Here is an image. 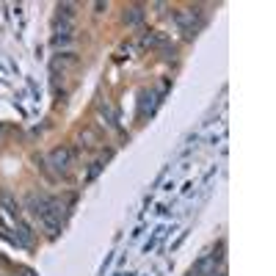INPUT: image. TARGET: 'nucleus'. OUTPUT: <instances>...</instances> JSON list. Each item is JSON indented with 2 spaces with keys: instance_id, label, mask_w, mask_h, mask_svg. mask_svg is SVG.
Returning a JSON list of instances; mask_svg holds the SVG:
<instances>
[{
  "instance_id": "1",
  "label": "nucleus",
  "mask_w": 276,
  "mask_h": 276,
  "mask_svg": "<svg viewBox=\"0 0 276 276\" xmlns=\"http://www.w3.org/2000/svg\"><path fill=\"white\" fill-rule=\"evenodd\" d=\"M69 163H72V149H67V146H61V149H53V155H50V166H53L58 174H67L69 172Z\"/></svg>"
},
{
  "instance_id": "6",
  "label": "nucleus",
  "mask_w": 276,
  "mask_h": 276,
  "mask_svg": "<svg viewBox=\"0 0 276 276\" xmlns=\"http://www.w3.org/2000/svg\"><path fill=\"white\" fill-rule=\"evenodd\" d=\"M210 276H227V274H210Z\"/></svg>"
},
{
  "instance_id": "4",
  "label": "nucleus",
  "mask_w": 276,
  "mask_h": 276,
  "mask_svg": "<svg viewBox=\"0 0 276 276\" xmlns=\"http://www.w3.org/2000/svg\"><path fill=\"white\" fill-rule=\"evenodd\" d=\"M100 166H103V163H94V166H91V172H89V179H94V177H97V172H100Z\"/></svg>"
},
{
  "instance_id": "2",
  "label": "nucleus",
  "mask_w": 276,
  "mask_h": 276,
  "mask_svg": "<svg viewBox=\"0 0 276 276\" xmlns=\"http://www.w3.org/2000/svg\"><path fill=\"white\" fill-rule=\"evenodd\" d=\"M141 20H144V8L141 6H133L124 11V22H127V25H138Z\"/></svg>"
},
{
  "instance_id": "5",
  "label": "nucleus",
  "mask_w": 276,
  "mask_h": 276,
  "mask_svg": "<svg viewBox=\"0 0 276 276\" xmlns=\"http://www.w3.org/2000/svg\"><path fill=\"white\" fill-rule=\"evenodd\" d=\"M191 276H199V271H191Z\"/></svg>"
},
{
  "instance_id": "3",
  "label": "nucleus",
  "mask_w": 276,
  "mask_h": 276,
  "mask_svg": "<svg viewBox=\"0 0 276 276\" xmlns=\"http://www.w3.org/2000/svg\"><path fill=\"white\" fill-rule=\"evenodd\" d=\"M55 11H58V17H61L64 22H69L72 17H75V3H58Z\"/></svg>"
}]
</instances>
